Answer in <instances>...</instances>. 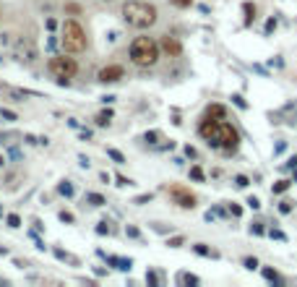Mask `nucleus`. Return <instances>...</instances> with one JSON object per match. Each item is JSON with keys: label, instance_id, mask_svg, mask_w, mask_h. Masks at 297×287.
<instances>
[{"label": "nucleus", "instance_id": "ea45409f", "mask_svg": "<svg viewBox=\"0 0 297 287\" xmlns=\"http://www.w3.org/2000/svg\"><path fill=\"white\" fill-rule=\"evenodd\" d=\"M0 115H3L6 120H16V112H11V110H0Z\"/></svg>", "mask_w": 297, "mask_h": 287}, {"label": "nucleus", "instance_id": "bb28decb", "mask_svg": "<svg viewBox=\"0 0 297 287\" xmlns=\"http://www.w3.org/2000/svg\"><path fill=\"white\" fill-rule=\"evenodd\" d=\"M234 186H237V188H248V186H250V180H248L245 175H237V178H234Z\"/></svg>", "mask_w": 297, "mask_h": 287}, {"label": "nucleus", "instance_id": "412c9836", "mask_svg": "<svg viewBox=\"0 0 297 287\" xmlns=\"http://www.w3.org/2000/svg\"><path fill=\"white\" fill-rule=\"evenodd\" d=\"M289 186H292V180H279V183H274L271 193H284V191H287Z\"/></svg>", "mask_w": 297, "mask_h": 287}, {"label": "nucleus", "instance_id": "f3484780", "mask_svg": "<svg viewBox=\"0 0 297 287\" xmlns=\"http://www.w3.org/2000/svg\"><path fill=\"white\" fill-rule=\"evenodd\" d=\"M86 201H89L91 206H104V204H107V199H104L102 193H86Z\"/></svg>", "mask_w": 297, "mask_h": 287}, {"label": "nucleus", "instance_id": "a878e982", "mask_svg": "<svg viewBox=\"0 0 297 287\" xmlns=\"http://www.w3.org/2000/svg\"><path fill=\"white\" fill-rule=\"evenodd\" d=\"M169 3L175 6V8H191V6H193V0H169Z\"/></svg>", "mask_w": 297, "mask_h": 287}, {"label": "nucleus", "instance_id": "4c0bfd02", "mask_svg": "<svg viewBox=\"0 0 297 287\" xmlns=\"http://www.w3.org/2000/svg\"><path fill=\"white\" fill-rule=\"evenodd\" d=\"M269 235H271V238H276V240H287V235L281 233V230H269Z\"/></svg>", "mask_w": 297, "mask_h": 287}, {"label": "nucleus", "instance_id": "c9c22d12", "mask_svg": "<svg viewBox=\"0 0 297 287\" xmlns=\"http://www.w3.org/2000/svg\"><path fill=\"white\" fill-rule=\"evenodd\" d=\"M274 29H276V19H269V21H266V34H271Z\"/></svg>", "mask_w": 297, "mask_h": 287}, {"label": "nucleus", "instance_id": "f8f14e48", "mask_svg": "<svg viewBox=\"0 0 297 287\" xmlns=\"http://www.w3.org/2000/svg\"><path fill=\"white\" fill-rule=\"evenodd\" d=\"M107 264H112L120 271H131V266H133L131 259H120V256H107Z\"/></svg>", "mask_w": 297, "mask_h": 287}, {"label": "nucleus", "instance_id": "f704fd0d", "mask_svg": "<svg viewBox=\"0 0 297 287\" xmlns=\"http://www.w3.org/2000/svg\"><path fill=\"white\" fill-rule=\"evenodd\" d=\"M229 214H232V217H240V214H243V209H240L237 204H229Z\"/></svg>", "mask_w": 297, "mask_h": 287}, {"label": "nucleus", "instance_id": "393cba45", "mask_svg": "<svg viewBox=\"0 0 297 287\" xmlns=\"http://www.w3.org/2000/svg\"><path fill=\"white\" fill-rule=\"evenodd\" d=\"M8 227H21V217L19 214H8Z\"/></svg>", "mask_w": 297, "mask_h": 287}, {"label": "nucleus", "instance_id": "c03bdc74", "mask_svg": "<svg viewBox=\"0 0 297 287\" xmlns=\"http://www.w3.org/2000/svg\"><path fill=\"white\" fill-rule=\"evenodd\" d=\"M281 152H284V141H279V144L274 146V154H281Z\"/></svg>", "mask_w": 297, "mask_h": 287}, {"label": "nucleus", "instance_id": "e433bc0d", "mask_svg": "<svg viewBox=\"0 0 297 287\" xmlns=\"http://www.w3.org/2000/svg\"><path fill=\"white\" fill-rule=\"evenodd\" d=\"M60 219L63 222H76V217L71 214V211H60Z\"/></svg>", "mask_w": 297, "mask_h": 287}, {"label": "nucleus", "instance_id": "7ed1b4c3", "mask_svg": "<svg viewBox=\"0 0 297 287\" xmlns=\"http://www.w3.org/2000/svg\"><path fill=\"white\" fill-rule=\"evenodd\" d=\"M60 44L66 52H81L86 50V32L78 21H66L63 24V37H60Z\"/></svg>", "mask_w": 297, "mask_h": 287}, {"label": "nucleus", "instance_id": "37998d69", "mask_svg": "<svg viewBox=\"0 0 297 287\" xmlns=\"http://www.w3.org/2000/svg\"><path fill=\"white\" fill-rule=\"evenodd\" d=\"M125 233H128L131 238H141V233H138V227H128V230H125Z\"/></svg>", "mask_w": 297, "mask_h": 287}, {"label": "nucleus", "instance_id": "f257e3e1", "mask_svg": "<svg viewBox=\"0 0 297 287\" xmlns=\"http://www.w3.org/2000/svg\"><path fill=\"white\" fill-rule=\"evenodd\" d=\"M123 19L133 29H149L156 24L159 13H156V6L146 3V0H128V3H123Z\"/></svg>", "mask_w": 297, "mask_h": 287}, {"label": "nucleus", "instance_id": "49530a36", "mask_svg": "<svg viewBox=\"0 0 297 287\" xmlns=\"http://www.w3.org/2000/svg\"><path fill=\"white\" fill-rule=\"evenodd\" d=\"M107 3H112V0H107Z\"/></svg>", "mask_w": 297, "mask_h": 287}, {"label": "nucleus", "instance_id": "cd10ccee", "mask_svg": "<svg viewBox=\"0 0 297 287\" xmlns=\"http://www.w3.org/2000/svg\"><path fill=\"white\" fill-rule=\"evenodd\" d=\"M292 209H294V206H292V201H287V199H284V201L279 204V211H281V214H289Z\"/></svg>", "mask_w": 297, "mask_h": 287}, {"label": "nucleus", "instance_id": "6e6552de", "mask_svg": "<svg viewBox=\"0 0 297 287\" xmlns=\"http://www.w3.org/2000/svg\"><path fill=\"white\" fill-rule=\"evenodd\" d=\"M125 76V71H123V66H104L102 71H99V81L102 84H115V81H120Z\"/></svg>", "mask_w": 297, "mask_h": 287}, {"label": "nucleus", "instance_id": "aec40b11", "mask_svg": "<svg viewBox=\"0 0 297 287\" xmlns=\"http://www.w3.org/2000/svg\"><path fill=\"white\" fill-rule=\"evenodd\" d=\"M57 193H60V196H68V199H71V196H73V186L68 183V180H63V183L57 186Z\"/></svg>", "mask_w": 297, "mask_h": 287}, {"label": "nucleus", "instance_id": "c756f323", "mask_svg": "<svg viewBox=\"0 0 297 287\" xmlns=\"http://www.w3.org/2000/svg\"><path fill=\"white\" fill-rule=\"evenodd\" d=\"M232 102H234V104H237V107H240V110H248V102H245V99H243L240 94H234V97H232Z\"/></svg>", "mask_w": 297, "mask_h": 287}, {"label": "nucleus", "instance_id": "a19ab883", "mask_svg": "<svg viewBox=\"0 0 297 287\" xmlns=\"http://www.w3.org/2000/svg\"><path fill=\"white\" fill-rule=\"evenodd\" d=\"M117 186H120V188H125V186H131V180H128V178H123V175H120V178H117Z\"/></svg>", "mask_w": 297, "mask_h": 287}, {"label": "nucleus", "instance_id": "a18cd8bd", "mask_svg": "<svg viewBox=\"0 0 297 287\" xmlns=\"http://www.w3.org/2000/svg\"><path fill=\"white\" fill-rule=\"evenodd\" d=\"M287 167H297V157H292V159L287 162Z\"/></svg>", "mask_w": 297, "mask_h": 287}, {"label": "nucleus", "instance_id": "4be33fe9", "mask_svg": "<svg viewBox=\"0 0 297 287\" xmlns=\"http://www.w3.org/2000/svg\"><path fill=\"white\" fill-rule=\"evenodd\" d=\"M107 157L115 159L117 164H125V157H123V152H117V149H107Z\"/></svg>", "mask_w": 297, "mask_h": 287}, {"label": "nucleus", "instance_id": "de8ad7c7", "mask_svg": "<svg viewBox=\"0 0 297 287\" xmlns=\"http://www.w3.org/2000/svg\"><path fill=\"white\" fill-rule=\"evenodd\" d=\"M294 180H297V175H294Z\"/></svg>", "mask_w": 297, "mask_h": 287}, {"label": "nucleus", "instance_id": "2f4dec72", "mask_svg": "<svg viewBox=\"0 0 297 287\" xmlns=\"http://www.w3.org/2000/svg\"><path fill=\"white\" fill-rule=\"evenodd\" d=\"M55 256H57L60 261H76V259H71V256H68L66 251H60V248H55Z\"/></svg>", "mask_w": 297, "mask_h": 287}, {"label": "nucleus", "instance_id": "9d476101", "mask_svg": "<svg viewBox=\"0 0 297 287\" xmlns=\"http://www.w3.org/2000/svg\"><path fill=\"white\" fill-rule=\"evenodd\" d=\"M159 50H164L169 58H177V55L183 52L180 42H177L175 37H169V34H164V37H162V42H159Z\"/></svg>", "mask_w": 297, "mask_h": 287}, {"label": "nucleus", "instance_id": "7c9ffc66", "mask_svg": "<svg viewBox=\"0 0 297 287\" xmlns=\"http://www.w3.org/2000/svg\"><path fill=\"white\" fill-rule=\"evenodd\" d=\"M243 264H245V269H256V266H258V259L248 256V259H243Z\"/></svg>", "mask_w": 297, "mask_h": 287}, {"label": "nucleus", "instance_id": "dca6fc26", "mask_svg": "<svg viewBox=\"0 0 297 287\" xmlns=\"http://www.w3.org/2000/svg\"><path fill=\"white\" fill-rule=\"evenodd\" d=\"M263 277H266V279H269V282H276V284H284V279H281V274H279V271H274V269H269V266H266V269H263Z\"/></svg>", "mask_w": 297, "mask_h": 287}, {"label": "nucleus", "instance_id": "39448f33", "mask_svg": "<svg viewBox=\"0 0 297 287\" xmlns=\"http://www.w3.org/2000/svg\"><path fill=\"white\" fill-rule=\"evenodd\" d=\"M219 123H222V120H209V118H203L201 126H198V136H201V139L206 141L209 146H214V149H222V133H219Z\"/></svg>", "mask_w": 297, "mask_h": 287}, {"label": "nucleus", "instance_id": "0eeeda50", "mask_svg": "<svg viewBox=\"0 0 297 287\" xmlns=\"http://www.w3.org/2000/svg\"><path fill=\"white\" fill-rule=\"evenodd\" d=\"M169 196H172V201H175L180 209H193L196 206V196L188 191V188H183V186H172L169 188Z\"/></svg>", "mask_w": 297, "mask_h": 287}, {"label": "nucleus", "instance_id": "20e7f679", "mask_svg": "<svg viewBox=\"0 0 297 287\" xmlns=\"http://www.w3.org/2000/svg\"><path fill=\"white\" fill-rule=\"evenodd\" d=\"M47 68H50V73L60 81V84H68V79L76 76V71H78V63L73 58H66V55H55L50 58V63H47Z\"/></svg>", "mask_w": 297, "mask_h": 287}, {"label": "nucleus", "instance_id": "6ab92c4d", "mask_svg": "<svg viewBox=\"0 0 297 287\" xmlns=\"http://www.w3.org/2000/svg\"><path fill=\"white\" fill-rule=\"evenodd\" d=\"M109 120H112V110H102L97 115V126H109Z\"/></svg>", "mask_w": 297, "mask_h": 287}, {"label": "nucleus", "instance_id": "f03ea898", "mask_svg": "<svg viewBox=\"0 0 297 287\" xmlns=\"http://www.w3.org/2000/svg\"><path fill=\"white\" fill-rule=\"evenodd\" d=\"M131 60L138 68H149L159 60V44H156L151 37H138L131 44Z\"/></svg>", "mask_w": 297, "mask_h": 287}, {"label": "nucleus", "instance_id": "4468645a", "mask_svg": "<svg viewBox=\"0 0 297 287\" xmlns=\"http://www.w3.org/2000/svg\"><path fill=\"white\" fill-rule=\"evenodd\" d=\"M243 16H245V26H250L256 21V6L253 3H243Z\"/></svg>", "mask_w": 297, "mask_h": 287}, {"label": "nucleus", "instance_id": "a211bd4d", "mask_svg": "<svg viewBox=\"0 0 297 287\" xmlns=\"http://www.w3.org/2000/svg\"><path fill=\"white\" fill-rule=\"evenodd\" d=\"M97 233H99V235H115V227H112V222L102 219V222L97 224Z\"/></svg>", "mask_w": 297, "mask_h": 287}, {"label": "nucleus", "instance_id": "5701e85b", "mask_svg": "<svg viewBox=\"0 0 297 287\" xmlns=\"http://www.w3.org/2000/svg\"><path fill=\"white\" fill-rule=\"evenodd\" d=\"M167 246H169V248H180V246H185V238H183V235H175V238L167 240Z\"/></svg>", "mask_w": 297, "mask_h": 287}, {"label": "nucleus", "instance_id": "473e14b6", "mask_svg": "<svg viewBox=\"0 0 297 287\" xmlns=\"http://www.w3.org/2000/svg\"><path fill=\"white\" fill-rule=\"evenodd\" d=\"M146 282H149V284H159V274H156V271H149V274H146Z\"/></svg>", "mask_w": 297, "mask_h": 287}, {"label": "nucleus", "instance_id": "423d86ee", "mask_svg": "<svg viewBox=\"0 0 297 287\" xmlns=\"http://www.w3.org/2000/svg\"><path fill=\"white\" fill-rule=\"evenodd\" d=\"M219 133H222V149L227 154H232L234 149H237V144H240V133H237V128H232L229 123H219Z\"/></svg>", "mask_w": 297, "mask_h": 287}, {"label": "nucleus", "instance_id": "58836bf2", "mask_svg": "<svg viewBox=\"0 0 297 287\" xmlns=\"http://www.w3.org/2000/svg\"><path fill=\"white\" fill-rule=\"evenodd\" d=\"M248 206H250V209H261V201L256 199V196H250V199H248Z\"/></svg>", "mask_w": 297, "mask_h": 287}, {"label": "nucleus", "instance_id": "72a5a7b5", "mask_svg": "<svg viewBox=\"0 0 297 287\" xmlns=\"http://www.w3.org/2000/svg\"><path fill=\"white\" fill-rule=\"evenodd\" d=\"M144 139H146V144H154L156 139H159V131H151V133H146Z\"/></svg>", "mask_w": 297, "mask_h": 287}, {"label": "nucleus", "instance_id": "1a4fd4ad", "mask_svg": "<svg viewBox=\"0 0 297 287\" xmlns=\"http://www.w3.org/2000/svg\"><path fill=\"white\" fill-rule=\"evenodd\" d=\"M16 55H19V60H24V63H34L37 47L29 39H24V42H19V47H16Z\"/></svg>", "mask_w": 297, "mask_h": 287}, {"label": "nucleus", "instance_id": "9b49d317", "mask_svg": "<svg viewBox=\"0 0 297 287\" xmlns=\"http://www.w3.org/2000/svg\"><path fill=\"white\" fill-rule=\"evenodd\" d=\"M203 118H209V120H224V118H227L224 104H209L206 112H203Z\"/></svg>", "mask_w": 297, "mask_h": 287}, {"label": "nucleus", "instance_id": "2eb2a0df", "mask_svg": "<svg viewBox=\"0 0 297 287\" xmlns=\"http://www.w3.org/2000/svg\"><path fill=\"white\" fill-rule=\"evenodd\" d=\"M201 279L196 274H188V271H180L177 274V284H198Z\"/></svg>", "mask_w": 297, "mask_h": 287}, {"label": "nucleus", "instance_id": "c85d7f7f", "mask_svg": "<svg viewBox=\"0 0 297 287\" xmlns=\"http://www.w3.org/2000/svg\"><path fill=\"white\" fill-rule=\"evenodd\" d=\"M250 233H253V235H263V233H266L263 222H256V224H250Z\"/></svg>", "mask_w": 297, "mask_h": 287}, {"label": "nucleus", "instance_id": "b1692460", "mask_svg": "<svg viewBox=\"0 0 297 287\" xmlns=\"http://www.w3.org/2000/svg\"><path fill=\"white\" fill-rule=\"evenodd\" d=\"M191 178H193V180H198V183H203V178H206V175H203V170H201V167H191Z\"/></svg>", "mask_w": 297, "mask_h": 287}, {"label": "nucleus", "instance_id": "79ce46f5", "mask_svg": "<svg viewBox=\"0 0 297 287\" xmlns=\"http://www.w3.org/2000/svg\"><path fill=\"white\" fill-rule=\"evenodd\" d=\"M146 201H151V193H146V196H138V199H136V204H146Z\"/></svg>", "mask_w": 297, "mask_h": 287}, {"label": "nucleus", "instance_id": "ddd939ff", "mask_svg": "<svg viewBox=\"0 0 297 287\" xmlns=\"http://www.w3.org/2000/svg\"><path fill=\"white\" fill-rule=\"evenodd\" d=\"M193 251H196L198 256H206V259H219V251L209 248L206 243H196V246H193Z\"/></svg>", "mask_w": 297, "mask_h": 287}]
</instances>
